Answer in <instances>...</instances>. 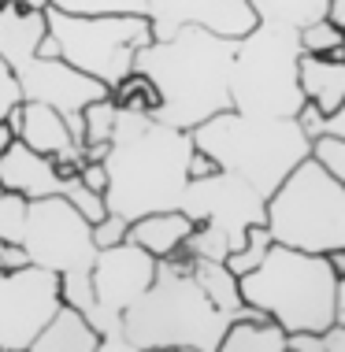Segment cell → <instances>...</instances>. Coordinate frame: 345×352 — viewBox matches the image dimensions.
Wrapping results in <instances>:
<instances>
[{"label": "cell", "mask_w": 345, "mask_h": 352, "mask_svg": "<svg viewBox=\"0 0 345 352\" xmlns=\"http://www.w3.org/2000/svg\"><path fill=\"white\" fill-rule=\"evenodd\" d=\"M189 148H194L189 130H175L152 116H138V111H119L112 148L104 156V167H108L104 204H108V212L138 219L149 212H164V208H178L189 186Z\"/></svg>", "instance_id": "obj_1"}, {"label": "cell", "mask_w": 345, "mask_h": 352, "mask_svg": "<svg viewBox=\"0 0 345 352\" xmlns=\"http://www.w3.org/2000/svg\"><path fill=\"white\" fill-rule=\"evenodd\" d=\"M230 60L234 37H219L205 26H182L164 41L152 37L134 52V71L156 82L160 111L152 119L175 130H194L230 108Z\"/></svg>", "instance_id": "obj_2"}, {"label": "cell", "mask_w": 345, "mask_h": 352, "mask_svg": "<svg viewBox=\"0 0 345 352\" xmlns=\"http://www.w3.org/2000/svg\"><path fill=\"white\" fill-rule=\"evenodd\" d=\"M242 300L271 316L286 334H323L338 322V274L323 252L275 241L253 271L238 274Z\"/></svg>", "instance_id": "obj_3"}, {"label": "cell", "mask_w": 345, "mask_h": 352, "mask_svg": "<svg viewBox=\"0 0 345 352\" xmlns=\"http://www.w3.org/2000/svg\"><path fill=\"white\" fill-rule=\"evenodd\" d=\"M189 138L223 170L245 178L264 201L312 148L297 119H253L234 108L216 111L212 119L197 122Z\"/></svg>", "instance_id": "obj_4"}, {"label": "cell", "mask_w": 345, "mask_h": 352, "mask_svg": "<svg viewBox=\"0 0 345 352\" xmlns=\"http://www.w3.org/2000/svg\"><path fill=\"white\" fill-rule=\"evenodd\" d=\"M230 316L205 297L194 274H182L160 260L156 278L123 311L127 349H197L219 352Z\"/></svg>", "instance_id": "obj_5"}, {"label": "cell", "mask_w": 345, "mask_h": 352, "mask_svg": "<svg viewBox=\"0 0 345 352\" xmlns=\"http://www.w3.org/2000/svg\"><path fill=\"white\" fill-rule=\"evenodd\" d=\"M297 45L293 26L256 23L234 41L230 60V108L253 119H293L304 104L297 85Z\"/></svg>", "instance_id": "obj_6"}, {"label": "cell", "mask_w": 345, "mask_h": 352, "mask_svg": "<svg viewBox=\"0 0 345 352\" xmlns=\"http://www.w3.org/2000/svg\"><path fill=\"white\" fill-rule=\"evenodd\" d=\"M264 223L275 241L304 252L345 245V186L304 156L264 201Z\"/></svg>", "instance_id": "obj_7"}, {"label": "cell", "mask_w": 345, "mask_h": 352, "mask_svg": "<svg viewBox=\"0 0 345 352\" xmlns=\"http://www.w3.org/2000/svg\"><path fill=\"white\" fill-rule=\"evenodd\" d=\"M49 34L60 60L82 74L115 89L134 71V52L152 41V23L145 12H108V15H71L45 8Z\"/></svg>", "instance_id": "obj_8"}, {"label": "cell", "mask_w": 345, "mask_h": 352, "mask_svg": "<svg viewBox=\"0 0 345 352\" xmlns=\"http://www.w3.org/2000/svg\"><path fill=\"white\" fill-rule=\"evenodd\" d=\"M23 249L30 263L56 271L60 278H90L101 252L93 241V223L63 193L34 197L26 204Z\"/></svg>", "instance_id": "obj_9"}, {"label": "cell", "mask_w": 345, "mask_h": 352, "mask_svg": "<svg viewBox=\"0 0 345 352\" xmlns=\"http://www.w3.org/2000/svg\"><path fill=\"white\" fill-rule=\"evenodd\" d=\"M160 260L149 256L141 245L123 237L112 249H101L93 260V327L101 334V352L104 349H127L123 341V311L152 285Z\"/></svg>", "instance_id": "obj_10"}, {"label": "cell", "mask_w": 345, "mask_h": 352, "mask_svg": "<svg viewBox=\"0 0 345 352\" xmlns=\"http://www.w3.org/2000/svg\"><path fill=\"white\" fill-rule=\"evenodd\" d=\"M60 304L63 297L56 271L37 263L15 271L0 267V352H30L34 338Z\"/></svg>", "instance_id": "obj_11"}, {"label": "cell", "mask_w": 345, "mask_h": 352, "mask_svg": "<svg viewBox=\"0 0 345 352\" xmlns=\"http://www.w3.org/2000/svg\"><path fill=\"white\" fill-rule=\"evenodd\" d=\"M178 208L194 219V223L205 219V223L219 226V230L227 234L230 249H238L249 226L264 219V197L256 193L245 178L230 175V170H216V175H208V178L189 182Z\"/></svg>", "instance_id": "obj_12"}, {"label": "cell", "mask_w": 345, "mask_h": 352, "mask_svg": "<svg viewBox=\"0 0 345 352\" xmlns=\"http://www.w3.org/2000/svg\"><path fill=\"white\" fill-rule=\"evenodd\" d=\"M152 37L164 41L182 26H205L219 37H245L256 26L249 0H145Z\"/></svg>", "instance_id": "obj_13"}, {"label": "cell", "mask_w": 345, "mask_h": 352, "mask_svg": "<svg viewBox=\"0 0 345 352\" xmlns=\"http://www.w3.org/2000/svg\"><path fill=\"white\" fill-rule=\"evenodd\" d=\"M19 141L45 156H82V148L74 145L71 130H67V119L45 100H23Z\"/></svg>", "instance_id": "obj_14"}, {"label": "cell", "mask_w": 345, "mask_h": 352, "mask_svg": "<svg viewBox=\"0 0 345 352\" xmlns=\"http://www.w3.org/2000/svg\"><path fill=\"white\" fill-rule=\"evenodd\" d=\"M297 85L301 97L312 100L323 116L338 111L345 104V56H309L297 60Z\"/></svg>", "instance_id": "obj_15"}, {"label": "cell", "mask_w": 345, "mask_h": 352, "mask_svg": "<svg viewBox=\"0 0 345 352\" xmlns=\"http://www.w3.org/2000/svg\"><path fill=\"white\" fill-rule=\"evenodd\" d=\"M194 234V219H189L182 208H164V212H149V215H138L130 219L127 226V241L141 245L149 256H156V260H164L178 249V245H186V237Z\"/></svg>", "instance_id": "obj_16"}, {"label": "cell", "mask_w": 345, "mask_h": 352, "mask_svg": "<svg viewBox=\"0 0 345 352\" xmlns=\"http://www.w3.org/2000/svg\"><path fill=\"white\" fill-rule=\"evenodd\" d=\"M30 352H101V334L85 311L74 304H60L45 330L34 338Z\"/></svg>", "instance_id": "obj_17"}, {"label": "cell", "mask_w": 345, "mask_h": 352, "mask_svg": "<svg viewBox=\"0 0 345 352\" xmlns=\"http://www.w3.org/2000/svg\"><path fill=\"white\" fill-rule=\"evenodd\" d=\"M219 352H286V330L264 311L234 316L223 330Z\"/></svg>", "instance_id": "obj_18"}, {"label": "cell", "mask_w": 345, "mask_h": 352, "mask_svg": "<svg viewBox=\"0 0 345 352\" xmlns=\"http://www.w3.org/2000/svg\"><path fill=\"white\" fill-rule=\"evenodd\" d=\"M194 278L205 289V297L216 304L223 316H249V304L242 300V285H238V274L227 267L223 260H197L194 263Z\"/></svg>", "instance_id": "obj_19"}, {"label": "cell", "mask_w": 345, "mask_h": 352, "mask_svg": "<svg viewBox=\"0 0 345 352\" xmlns=\"http://www.w3.org/2000/svg\"><path fill=\"white\" fill-rule=\"evenodd\" d=\"M331 0H249V8L256 12V23H279L301 30L304 23L327 15Z\"/></svg>", "instance_id": "obj_20"}, {"label": "cell", "mask_w": 345, "mask_h": 352, "mask_svg": "<svg viewBox=\"0 0 345 352\" xmlns=\"http://www.w3.org/2000/svg\"><path fill=\"white\" fill-rule=\"evenodd\" d=\"M112 100H115V108H119V111H138V116H156L160 104H164L156 82H152L149 74H141V71H130L127 78L115 85Z\"/></svg>", "instance_id": "obj_21"}, {"label": "cell", "mask_w": 345, "mask_h": 352, "mask_svg": "<svg viewBox=\"0 0 345 352\" xmlns=\"http://www.w3.org/2000/svg\"><path fill=\"white\" fill-rule=\"evenodd\" d=\"M297 45H301V52H309V56H345V34H342L338 23H331L327 15L304 23L301 30H297Z\"/></svg>", "instance_id": "obj_22"}, {"label": "cell", "mask_w": 345, "mask_h": 352, "mask_svg": "<svg viewBox=\"0 0 345 352\" xmlns=\"http://www.w3.org/2000/svg\"><path fill=\"white\" fill-rule=\"evenodd\" d=\"M275 245V237H271V230H267V223L260 219V223H253L245 230V237H242V245H238V249H230L227 252V267L234 271V274H245V271H253L256 263L264 260V252L271 249Z\"/></svg>", "instance_id": "obj_23"}, {"label": "cell", "mask_w": 345, "mask_h": 352, "mask_svg": "<svg viewBox=\"0 0 345 352\" xmlns=\"http://www.w3.org/2000/svg\"><path fill=\"white\" fill-rule=\"evenodd\" d=\"M115 119H119V108H115L112 97L90 100L82 108V130H85V145H101V141H112L115 134Z\"/></svg>", "instance_id": "obj_24"}, {"label": "cell", "mask_w": 345, "mask_h": 352, "mask_svg": "<svg viewBox=\"0 0 345 352\" xmlns=\"http://www.w3.org/2000/svg\"><path fill=\"white\" fill-rule=\"evenodd\" d=\"M26 197L15 189H0V241H23L26 223Z\"/></svg>", "instance_id": "obj_25"}, {"label": "cell", "mask_w": 345, "mask_h": 352, "mask_svg": "<svg viewBox=\"0 0 345 352\" xmlns=\"http://www.w3.org/2000/svg\"><path fill=\"white\" fill-rule=\"evenodd\" d=\"M45 8L71 15H108V12H145V0H45Z\"/></svg>", "instance_id": "obj_26"}, {"label": "cell", "mask_w": 345, "mask_h": 352, "mask_svg": "<svg viewBox=\"0 0 345 352\" xmlns=\"http://www.w3.org/2000/svg\"><path fill=\"white\" fill-rule=\"evenodd\" d=\"M309 156H312L323 170H327V175H334V178L345 186V141H342V138H334V134H315Z\"/></svg>", "instance_id": "obj_27"}, {"label": "cell", "mask_w": 345, "mask_h": 352, "mask_svg": "<svg viewBox=\"0 0 345 352\" xmlns=\"http://www.w3.org/2000/svg\"><path fill=\"white\" fill-rule=\"evenodd\" d=\"M127 226H130V219H123L115 212H108L101 223H93V241H97V249H112V245H119L123 237H127Z\"/></svg>", "instance_id": "obj_28"}, {"label": "cell", "mask_w": 345, "mask_h": 352, "mask_svg": "<svg viewBox=\"0 0 345 352\" xmlns=\"http://www.w3.org/2000/svg\"><path fill=\"white\" fill-rule=\"evenodd\" d=\"M79 182L90 189V193H101L108 189V167H104V160H85L82 170H79Z\"/></svg>", "instance_id": "obj_29"}, {"label": "cell", "mask_w": 345, "mask_h": 352, "mask_svg": "<svg viewBox=\"0 0 345 352\" xmlns=\"http://www.w3.org/2000/svg\"><path fill=\"white\" fill-rule=\"evenodd\" d=\"M216 170H223V167H219L205 148H197V145L189 148V156H186V178H189V182H197V178H208V175H216Z\"/></svg>", "instance_id": "obj_30"}, {"label": "cell", "mask_w": 345, "mask_h": 352, "mask_svg": "<svg viewBox=\"0 0 345 352\" xmlns=\"http://www.w3.org/2000/svg\"><path fill=\"white\" fill-rule=\"evenodd\" d=\"M15 100H23L19 97V82H15V74L8 71V63L0 60V119L8 116V108H12Z\"/></svg>", "instance_id": "obj_31"}, {"label": "cell", "mask_w": 345, "mask_h": 352, "mask_svg": "<svg viewBox=\"0 0 345 352\" xmlns=\"http://www.w3.org/2000/svg\"><path fill=\"white\" fill-rule=\"evenodd\" d=\"M30 256H26L23 241H0V267L4 271H15V267H26Z\"/></svg>", "instance_id": "obj_32"}, {"label": "cell", "mask_w": 345, "mask_h": 352, "mask_svg": "<svg viewBox=\"0 0 345 352\" xmlns=\"http://www.w3.org/2000/svg\"><path fill=\"white\" fill-rule=\"evenodd\" d=\"M320 134H334V138H342V141H345V104H342L338 111H331V116H323Z\"/></svg>", "instance_id": "obj_33"}, {"label": "cell", "mask_w": 345, "mask_h": 352, "mask_svg": "<svg viewBox=\"0 0 345 352\" xmlns=\"http://www.w3.org/2000/svg\"><path fill=\"white\" fill-rule=\"evenodd\" d=\"M323 256H327L331 271L338 274V278H345V245H338V249H327V252H323Z\"/></svg>", "instance_id": "obj_34"}, {"label": "cell", "mask_w": 345, "mask_h": 352, "mask_svg": "<svg viewBox=\"0 0 345 352\" xmlns=\"http://www.w3.org/2000/svg\"><path fill=\"white\" fill-rule=\"evenodd\" d=\"M19 141V134H15V126L8 119H0V152H8Z\"/></svg>", "instance_id": "obj_35"}, {"label": "cell", "mask_w": 345, "mask_h": 352, "mask_svg": "<svg viewBox=\"0 0 345 352\" xmlns=\"http://www.w3.org/2000/svg\"><path fill=\"white\" fill-rule=\"evenodd\" d=\"M327 19H331V23H338L342 34H345V0H331V4H327Z\"/></svg>", "instance_id": "obj_36"}, {"label": "cell", "mask_w": 345, "mask_h": 352, "mask_svg": "<svg viewBox=\"0 0 345 352\" xmlns=\"http://www.w3.org/2000/svg\"><path fill=\"white\" fill-rule=\"evenodd\" d=\"M338 322H345V278H338Z\"/></svg>", "instance_id": "obj_37"}, {"label": "cell", "mask_w": 345, "mask_h": 352, "mask_svg": "<svg viewBox=\"0 0 345 352\" xmlns=\"http://www.w3.org/2000/svg\"><path fill=\"white\" fill-rule=\"evenodd\" d=\"M0 189H4V186H0Z\"/></svg>", "instance_id": "obj_38"}]
</instances>
